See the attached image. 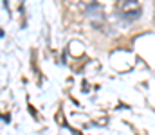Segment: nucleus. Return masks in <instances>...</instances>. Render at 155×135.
<instances>
[{"mask_svg":"<svg viewBox=\"0 0 155 135\" xmlns=\"http://www.w3.org/2000/svg\"><path fill=\"white\" fill-rule=\"evenodd\" d=\"M119 11L123 13V16L126 20H137L139 14H141V7L137 2L134 0H128V2H121L119 4Z\"/></svg>","mask_w":155,"mask_h":135,"instance_id":"obj_1","label":"nucleus"}]
</instances>
